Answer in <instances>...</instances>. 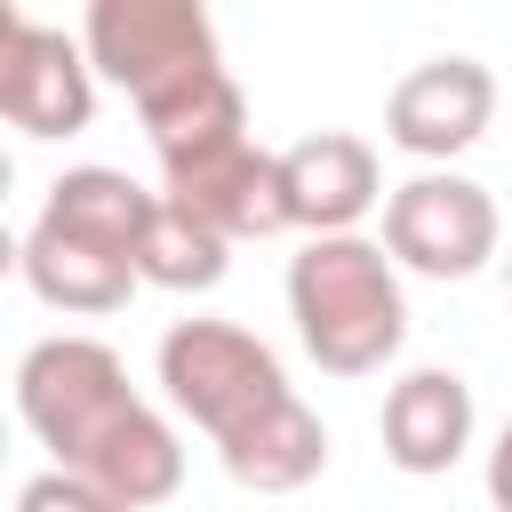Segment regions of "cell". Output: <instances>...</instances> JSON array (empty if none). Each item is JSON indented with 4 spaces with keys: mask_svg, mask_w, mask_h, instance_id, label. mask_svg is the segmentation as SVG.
Segmentation results:
<instances>
[{
    "mask_svg": "<svg viewBox=\"0 0 512 512\" xmlns=\"http://www.w3.org/2000/svg\"><path fill=\"white\" fill-rule=\"evenodd\" d=\"M136 112H144V136H152L160 168H168V160H184V152H208V144L248 136V96H240V80H232V72H200V80H184V88H168V96L136 104Z\"/></svg>",
    "mask_w": 512,
    "mask_h": 512,
    "instance_id": "5bb4252c",
    "label": "cell"
},
{
    "mask_svg": "<svg viewBox=\"0 0 512 512\" xmlns=\"http://www.w3.org/2000/svg\"><path fill=\"white\" fill-rule=\"evenodd\" d=\"M0 112L16 136H80L96 120V64L80 40H64L56 24L8 8V32H0Z\"/></svg>",
    "mask_w": 512,
    "mask_h": 512,
    "instance_id": "8992f818",
    "label": "cell"
},
{
    "mask_svg": "<svg viewBox=\"0 0 512 512\" xmlns=\"http://www.w3.org/2000/svg\"><path fill=\"white\" fill-rule=\"evenodd\" d=\"M80 48H88L96 80L128 88L136 104H152L200 72H224L208 0H88Z\"/></svg>",
    "mask_w": 512,
    "mask_h": 512,
    "instance_id": "277c9868",
    "label": "cell"
},
{
    "mask_svg": "<svg viewBox=\"0 0 512 512\" xmlns=\"http://www.w3.org/2000/svg\"><path fill=\"white\" fill-rule=\"evenodd\" d=\"M216 464H224L232 488H248V496H296V488H312V480L328 472V424L288 392V400L264 408L248 432L216 440Z\"/></svg>",
    "mask_w": 512,
    "mask_h": 512,
    "instance_id": "7c38bea8",
    "label": "cell"
},
{
    "mask_svg": "<svg viewBox=\"0 0 512 512\" xmlns=\"http://www.w3.org/2000/svg\"><path fill=\"white\" fill-rule=\"evenodd\" d=\"M160 176H168V200H176V208H192L200 224H216L224 240H264V232H288L280 152H264L256 136H232V144L184 152V160H168Z\"/></svg>",
    "mask_w": 512,
    "mask_h": 512,
    "instance_id": "ba28073f",
    "label": "cell"
},
{
    "mask_svg": "<svg viewBox=\"0 0 512 512\" xmlns=\"http://www.w3.org/2000/svg\"><path fill=\"white\" fill-rule=\"evenodd\" d=\"M16 272H24V288H32L48 312H88V320L120 312V304L144 288L128 256H104V248L64 240V232H48V224H32V232L16 240Z\"/></svg>",
    "mask_w": 512,
    "mask_h": 512,
    "instance_id": "4fadbf2b",
    "label": "cell"
},
{
    "mask_svg": "<svg viewBox=\"0 0 512 512\" xmlns=\"http://www.w3.org/2000/svg\"><path fill=\"white\" fill-rule=\"evenodd\" d=\"M152 376H160L168 408H176V416H192L208 440L248 432L264 408H280V400L296 392V384H288V368H280V352H272L264 336L232 328V320H176V328L160 336Z\"/></svg>",
    "mask_w": 512,
    "mask_h": 512,
    "instance_id": "3957f363",
    "label": "cell"
},
{
    "mask_svg": "<svg viewBox=\"0 0 512 512\" xmlns=\"http://www.w3.org/2000/svg\"><path fill=\"white\" fill-rule=\"evenodd\" d=\"M224 272H232V240L160 192V208H152V224H144V248H136V280H144V288L200 296V288H216Z\"/></svg>",
    "mask_w": 512,
    "mask_h": 512,
    "instance_id": "9a60e30c",
    "label": "cell"
},
{
    "mask_svg": "<svg viewBox=\"0 0 512 512\" xmlns=\"http://www.w3.org/2000/svg\"><path fill=\"white\" fill-rule=\"evenodd\" d=\"M144 408H152V400L128 384V360H120L104 336H40V344L16 360V416H24V432H32L56 464H72V472H88Z\"/></svg>",
    "mask_w": 512,
    "mask_h": 512,
    "instance_id": "7a4b0ae2",
    "label": "cell"
},
{
    "mask_svg": "<svg viewBox=\"0 0 512 512\" xmlns=\"http://www.w3.org/2000/svg\"><path fill=\"white\" fill-rule=\"evenodd\" d=\"M504 288H512V256H504Z\"/></svg>",
    "mask_w": 512,
    "mask_h": 512,
    "instance_id": "ac0fdd59",
    "label": "cell"
},
{
    "mask_svg": "<svg viewBox=\"0 0 512 512\" xmlns=\"http://www.w3.org/2000/svg\"><path fill=\"white\" fill-rule=\"evenodd\" d=\"M488 504L512 512V416H504V432H496V448H488Z\"/></svg>",
    "mask_w": 512,
    "mask_h": 512,
    "instance_id": "e0dca14e",
    "label": "cell"
},
{
    "mask_svg": "<svg viewBox=\"0 0 512 512\" xmlns=\"http://www.w3.org/2000/svg\"><path fill=\"white\" fill-rule=\"evenodd\" d=\"M16 512H136V504H120L112 488H96V480L72 472V464H48V472H32V480L16 488Z\"/></svg>",
    "mask_w": 512,
    "mask_h": 512,
    "instance_id": "2e32d148",
    "label": "cell"
},
{
    "mask_svg": "<svg viewBox=\"0 0 512 512\" xmlns=\"http://www.w3.org/2000/svg\"><path fill=\"white\" fill-rule=\"evenodd\" d=\"M152 208H160V192H144L128 168H96V160H88V168H64V176L48 184V200H40L32 224H48V232H64V240H88V248L136 264Z\"/></svg>",
    "mask_w": 512,
    "mask_h": 512,
    "instance_id": "8fae6325",
    "label": "cell"
},
{
    "mask_svg": "<svg viewBox=\"0 0 512 512\" xmlns=\"http://www.w3.org/2000/svg\"><path fill=\"white\" fill-rule=\"evenodd\" d=\"M488 120H496V72L480 56H424L384 96V144H400L424 168H448L456 152H472Z\"/></svg>",
    "mask_w": 512,
    "mask_h": 512,
    "instance_id": "52a82bcc",
    "label": "cell"
},
{
    "mask_svg": "<svg viewBox=\"0 0 512 512\" xmlns=\"http://www.w3.org/2000/svg\"><path fill=\"white\" fill-rule=\"evenodd\" d=\"M384 456L408 472V480H440L464 464L472 432H480V408H472V384L456 368H408L392 392H384Z\"/></svg>",
    "mask_w": 512,
    "mask_h": 512,
    "instance_id": "30bf717a",
    "label": "cell"
},
{
    "mask_svg": "<svg viewBox=\"0 0 512 512\" xmlns=\"http://www.w3.org/2000/svg\"><path fill=\"white\" fill-rule=\"evenodd\" d=\"M280 184H288V232H304V240H320V232H360V216H368L376 200H392L376 144L352 136V128H320V136L288 144V152H280Z\"/></svg>",
    "mask_w": 512,
    "mask_h": 512,
    "instance_id": "9c48e42d",
    "label": "cell"
},
{
    "mask_svg": "<svg viewBox=\"0 0 512 512\" xmlns=\"http://www.w3.org/2000/svg\"><path fill=\"white\" fill-rule=\"evenodd\" d=\"M288 320L296 344L328 376H376L408 344V288L384 240L368 232H320L288 256Z\"/></svg>",
    "mask_w": 512,
    "mask_h": 512,
    "instance_id": "6da1fadb",
    "label": "cell"
},
{
    "mask_svg": "<svg viewBox=\"0 0 512 512\" xmlns=\"http://www.w3.org/2000/svg\"><path fill=\"white\" fill-rule=\"evenodd\" d=\"M384 248H392L400 272L472 280L504 248V216H496L488 184H472L456 168H424V176L392 184V200H384Z\"/></svg>",
    "mask_w": 512,
    "mask_h": 512,
    "instance_id": "5b68a950",
    "label": "cell"
}]
</instances>
